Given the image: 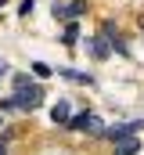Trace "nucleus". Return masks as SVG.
Segmentation results:
<instances>
[{
    "mask_svg": "<svg viewBox=\"0 0 144 155\" xmlns=\"http://www.w3.org/2000/svg\"><path fill=\"white\" fill-rule=\"evenodd\" d=\"M15 108H22V112H33L40 108V101H43V87L40 83H29V76H15Z\"/></svg>",
    "mask_w": 144,
    "mask_h": 155,
    "instance_id": "obj_1",
    "label": "nucleus"
},
{
    "mask_svg": "<svg viewBox=\"0 0 144 155\" xmlns=\"http://www.w3.org/2000/svg\"><path fill=\"white\" fill-rule=\"evenodd\" d=\"M69 126L72 130H87V134H101V130H105L101 119L94 116V112H76V116L69 119Z\"/></svg>",
    "mask_w": 144,
    "mask_h": 155,
    "instance_id": "obj_2",
    "label": "nucleus"
},
{
    "mask_svg": "<svg viewBox=\"0 0 144 155\" xmlns=\"http://www.w3.org/2000/svg\"><path fill=\"white\" fill-rule=\"evenodd\" d=\"M83 0H72V4H54V18H65V22H72L76 15H83Z\"/></svg>",
    "mask_w": 144,
    "mask_h": 155,
    "instance_id": "obj_3",
    "label": "nucleus"
},
{
    "mask_svg": "<svg viewBox=\"0 0 144 155\" xmlns=\"http://www.w3.org/2000/svg\"><path fill=\"white\" fill-rule=\"evenodd\" d=\"M137 148H141V141H137V137H115L112 155H137Z\"/></svg>",
    "mask_w": 144,
    "mask_h": 155,
    "instance_id": "obj_4",
    "label": "nucleus"
},
{
    "mask_svg": "<svg viewBox=\"0 0 144 155\" xmlns=\"http://www.w3.org/2000/svg\"><path fill=\"white\" fill-rule=\"evenodd\" d=\"M137 126H141V123H119V126H112V130H108V137H112V141H115V137H133V130H137Z\"/></svg>",
    "mask_w": 144,
    "mask_h": 155,
    "instance_id": "obj_5",
    "label": "nucleus"
},
{
    "mask_svg": "<svg viewBox=\"0 0 144 155\" xmlns=\"http://www.w3.org/2000/svg\"><path fill=\"white\" fill-rule=\"evenodd\" d=\"M69 101H58V105H54V108H51V119H54V123H65V126H69Z\"/></svg>",
    "mask_w": 144,
    "mask_h": 155,
    "instance_id": "obj_6",
    "label": "nucleus"
},
{
    "mask_svg": "<svg viewBox=\"0 0 144 155\" xmlns=\"http://www.w3.org/2000/svg\"><path fill=\"white\" fill-rule=\"evenodd\" d=\"M90 54H94V58H105V54H108V43H105L101 36H97V40H90Z\"/></svg>",
    "mask_w": 144,
    "mask_h": 155,
    "instance_id": "obj_7",
    "label": "nucleus"
},
{
    "mask_svg": "<svg viewBox=\"0 0 144 155\" xmlns=\"http://www.w3.org/2000/svg\"><path fill=\"white\" fill-rule=\"evenodd\" d=\"M33 72H36V76H40V79H47V76H51V69H47L43 61H33Z\"/></svg>",
    "mask_w": 144,
    "mask_h": 155,
    "instance_id": "obj_8",
    "label": "nucleus"
},
{
    "mask_svg": "<svg viewBox=\"0 0 144 155\" xmlns=\"http://www.w3.org/2000/svg\"><path fill=\"white\" fill-rule=\"evenodd\" d=\"M76 33H79V29L69 22V25H65V43H76Z\"/></svg>",
    "mask_w": 144,
    "mask_h": 155,
    "instance_id": "obj_9",
    "label": "nucleus"
},
{
    "mask_svg": "<svg viewBox=\"0 0 144 155\" xmlns=\"http://www.w3.org/2000/svg\"><path fill=\"white\" fill-rule=\"evenodd\" d=\"M33 4H36V0H22V7H18V11H22V15H33Z\"/></svg>",
    "mask_w": 144,
    "mask_h": 155,
    "instance_id": "obj_10",
    "label": "nucleus"
},
{
    "mask_svg": "<svg viewBox=\"0 0 144 155\" xmlns=\"http://www.w3.org/2000/svg\"><path fill=\"white\" fill-rule=\"evenodd\" d=\"M4 72H7V65H4V58H0V76H4Z\"/></svg>",
    "mask_w": 144,
    "mask_h": 155,
    "instance_id": "obj_11",
    "label": "nucleus"
},
{
    "mask_svg": "<svg viewBox=\"0 0 144 155\" xmlns=\"http://www.w3.org/2000/svg\"><path fill=\"white\" fill-rule=\"evenodd\" d=\"M0 155H7V148H4V144H0Z\"/></svg>",
    "mask_w": 144,
    "mask_h": 155,
    "instance_id": "obj_12",
    "label": "nucleus"
},
{
    "mask_svg": "<svg viewBox=\"0 0 144 155\" xmlns=\"http://www.w3.org/2000/svg\"><path fill=\"white\" fill-rule=\"evenodd\" d=\"M0 123H4V119H0Z\"/></svg>",
    "mask_w": 144,
    "mask_h": 155,
    "instance_id": "obj_13",
    "label": "nucleus"
}]
</instances>
